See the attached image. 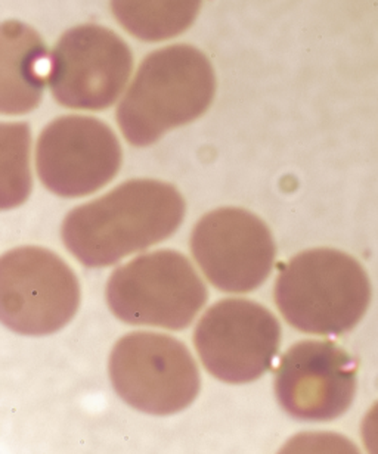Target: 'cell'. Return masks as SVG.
<instances>
[{"label":"cell","instance_id":"6da1fadb","mask_svg":"<svg viewBox=\"0 0 378 454\" xmlns=\"http://www.w3.org/2000/svg\"><path fill=\"white\" fill-rule=\"evenodd\" d=\"M184 215L185 201L172 184L129 180L70 211L62 223V240L84 266H113L170 238Z\"/></svg>","mask_w":378,"mask_h":454},{"label":"cell","instance_id":"7a4b0ae2","mask_svg":"<svg viewBox=\"0 0 378 454\" xmlns=\"http://www.w3.org/2000/svg\"><path fill=\"white\" fill-rule=\"evenodd\" d=\"M215 73L188 44L160 49L144 59L117 110L129 144L148 146L166 131L197 120L215 97Z\"/></svg>","mask_w":378,"mask_h":454},{"label":"cell","instance_id":"3957f363","mask_svg":"<svg viewBox=\"0 0 378 454\" xmlns=\"http://www.w3.org/2000/svg\"><path fill=\"white\" fill-rule=\"evenodd\" d=\"M371 284L349 254L317 248L287 262L275 284V302L300 333L335 337L352 331L368 310Z\"/></svg>","mask_w":378,"mask_h":454},{"label":"cell","instance_id":"277c9868","mask_svg":"<svg viewBox=\"0 0 378 454\" xmlns=\"http://www.w3.org/2000/svg\"><path fill=\"white\" fill-rule=\"evenodd\" d=\"M106 302L120 320L137 326L184 331L209 293L184 254L160 249L117 267L106 284Z\"/></svg>","mask_w":378,"mask_h":454},{"label":"cell","instance_id":"5b68a950","mask_svg":"<svg viewBox=\"0 0 378 454\" xmlns=\"http://www.w3.org/2000/svg\"><path fill=\"white\" fill-rule=\"evenodd\" d=\"M110 378L122 400L148 415L185 411L201 387L188 347L157 333H133L122 338L111 353Z\"/></svg>","mask_w":378,"mask_h":454},{"label":"cell","instance_id":"8992f818","mask_svg":"<svg viewBox=\"0 0 378 454\" xmlns=\"http://www.w3.org/2000/svg\"><path fill=\"white\" fill-rule=\"evenodd\" d=\"M79 304V279L52 251L21 247L0 260V317L13 333H57L75 317Z\"/></svg>","mask_w":378,"mask_h":454},{"label":"cell","instance_id":"52a82bcc","mask_svg":"<svg viewBox=\"0 0 378 454\" xmlns=\"http://www.w3.org/2000/svg\"><path fill=\"white\" fill-rule=\"evenodd\" d=\"M281 325L259 302L228 298L202 315L193 345L207 372L228 384H247L271 369Z\"/></svg>","mask_w":378,"mask_h":454},{"label":"cell","instance_id":"ba28073f","mask_svg":"<svg viewBox=\"0 0 378 454\" xmlns=\"http://www.w3.org/2000/svg\"><path fill=\"white\" fill-rule=\"evenodd\" d=\"M132 67L123 39L106 27L86 24L67 31L53 49L49 84L67 108L106 110L123 92Z\"/></svg>","mask_w":378,"mask_h":454},{"label":"cell","instance_id":"9c48e42d","mask_svg":"<svg viewBox=\"0 0 378 454\" xmlns=\"http://www.w3.org/2000/svg\"><path fill=\"white\" fill-rule=\"evenodd\" d=\"M191 253L213 286L246 294L268 279L277 255L272 231L250 211L219 208L198 220Z\"/></svg>","mask_w":378,"mask_h":454},{"label":"cell","instance_id":"30bf717a","mask_svg":"<svg viewBox=\"0 0 378 454\" xmlns=\"http://www.w3.org/2000/svg\"><path fill=\"white\" fill-rule=\"evenodd\" d=\"M122 166V148L106 122L66 115L44 127L35 167L44 188L62 198L86 197L110 184Z\"/></svg>","mask_w":378,"mask_h":454},{"label":"cell","instance_id":"8fae6325","mask_svg":"<svg viewBox=\"0 0 378 454\" xmlns=\"http://www.w3.org/2000/svg\"><path fill=\"white\" fill-rule=\"evenodd\" d=\"M358 360L331 340H302L282 356L275 394L295 419L328 422L348 411L357 393Z\"/></svg>","mask_w":378,"mask_h":454},{"label":"cell","instance_id":"7c38bea8","mask_svg":"<svg viewBox=\"0 0 378 454\" xmlns=\"http://www.w3.org/2000/svg\"><path fill=\"white\" fill-rule=\"evenodd\" d=\"M51 57L43 42L28 27L18 22L4 26V114L28 113L39 104Z\"/></svg>","mask_w":378,"mask_h":454},{"label":"cell","instance_id":"4fadbf2b","mask_svg":"<svg viewBox=\"0 0 378 454\" xmlns=\"http://www.w3.org/2000/svg\"><path fill=\"white\" fill-rule=\"evenodd\" d=\"M201 0H111L115 20L144 42H161L181 35L193 24Z\"/></svg>","mask_w":378,"mask_h":454},{"label":"cell","instance_id":"5bb4252c","mask_svg":"<svg viewBox=\"0 0 378 454\" xmlns=\"http://www.w3.org/2000/svg\"><path fill=\"white\" fill-rule=\"evenodd\" d=\"M362 438L366 450L378 453V403L368 411L362 422Z\"/></svg>","mask_w":378,"mask_h":454}]
</instances>
